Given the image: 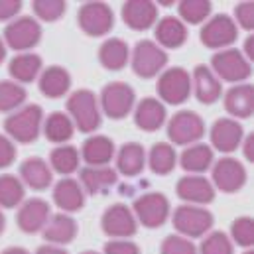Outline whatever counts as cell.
I'll return each instance as SVG.
<instances>
[{"label": "cell", "mask_w": 254, "mask_h": 254, "mask_svg": "<svg viewBox=\"0 0 254 254\" xmlns=\"http://www.w3.org/2000/svg\"><path fill=\"white\" fill-rule=\"evenodd\" d=\"M132 115H134V125L144 132H156L168 121L166 105L156 97H146L140 103H136Z\"/></svg>", "instance_id": "obj_21"}, {"label": "cell", "mask_w": 254, "mask_h": 254, "mask_svg": "<svg viewBox=\"0 0 254 254\" xmlns=\"http://www.w3.org/2000/svg\"><path fill=\"white\" fill-rule=\"evenodd\" d=\"M79 28L93 38L107 36L115 26V12L107 2H85L77 12Z\"/></svg>", "instance_id": "obj_13"}, {"label": "cell", "mask_w": 254, "mask_h": 254, "mask_svg": "<svg viewBox=\"0 0 254 254\" xmlns=\"http://www.w3.org/2000/svg\"><path fill=\"white\" fill-rule=\"evenodd\" d=\"M160 254H197V247L191 239H186L182 235H170L162 241Z\"/></svg>", "instance_id": "obj_42"}, {"label": "cell", "mask_w": 254, "mask_h": 254, "mask_svg": "<svg viewBox=\"0 0 254 254\" xmlns=\"http://www.w3.org/2000/svg\"><path fill=\"white\" fill-rule=\"evenodd\" d=\"M44 71V62L38 54L34 52H24V54H16L10 65H8V73L12 77V81L24 85V83H32L36 81Z\"/></svg>", "instance_id": "obj_29"}, {"label": "cell", "mask_w": 254, "mask_h": 254, "mask_svg": "<svg viewBox=\"0 0 254 254\" xmlns=\"http://www.w3.org/2000/svg\"><path fill=\"white\" fill-rule=\"evenodd\" d=\"M191 93L201 105H215L223 99V83L209 65H195L191 71Z\"/></svg>", "instance_id": "obj_17"}, {"label": "cell", "mask_w": 254, "mask_h": 254, "mask_svg": "<svg viewBox=\"0 0 254 254\" xmlns=\"http://www.w3.org/2000/svg\"><path fill=\"white\" fill-rule=\"evenodd\" d=\"M132 71L142 79L158 77L168 65V52L162 50L154 40H140L134 50H130Z\"/></svg>", "instance_id": "obj_6"}, {"label": "cell", "mask_w": 254, "mask_h": 254, "mask_svg": "<svg viewBox=\"0 0 254 254\" xmlns=\"http://www.w3.org/2000/svg\"><path fill=\"white\" fill-rule=\"evenodd\" d=\"M4 58H6V44H4V40L0 38V64L4 62Z\"/></svg>", "instance_id": "obj_51"}, {"label": "cell", "mask_w": 254, "mask_h": 254, "mask_svg": "<svg viewBox=\"0 0 254 254\" xmlns=\"http://www.w3.org/2000/svg\"><path fill=\"white\" fill-rule=\"evenodd\" d=\"M52 172L69 178L71 174H75L79 170V164H81V154L75 146L71 144H62V146H56L52 152H50V160H48Z\"/></svg>", "instance_id": "obj_35"}, {"label": "cell", "mask_w": 254, "mask_h": 254, "mask_svg": "<svg viewBox=\"0 0 254 254\" xmlns=\"http://www.w3.org/2000/svg\"><path fill=\"white\" fill-rule=\"evenodd\" d=\"M26 186L14 174L0 176V207L2 209H16L24 203Z\"/></svg>", "instance_id": "obj_36"}, {"label": "cell", "mask_w": 254, "mask_h": 254, "mask_svg": "<svg viewBox=\"0 0 254 254\" xmlns=\"http://www.w3.org/2000/svg\"><path fill=\"white\" fill-rule=\"evenodd\" d=\"M211 2L209 0H182L178 4V18L188 26V24H203L211 16Z\"/></svg>", "instance_id": "obj_38"}, {"label": "cell", "mask_w": 254, "mask_h": 254, "mask_svg": "<svg viewBox=\"0 0 254 254\" xmlns=\"http://www.w3.org/2000/svg\"><path fill=\"white\" fill-rule=\"evenodd\" d=\"M14 160H16V144L6 134H0V170L12 166Z\"/></svg>", "instance_id": "obj_45"}, {"label": "cell", "mask_w": 254, "mask_h": 254, "mask_svg": "<svg viewBox=\"0 0 254 254\" xmlns=\"http://www.w3.org/2000/svg\"><path fill=\"white\" fill-rule=\"evenodd\" d=\"M38 85L46 97L60 99V97H65L71 89V75L62 65H50L38 77Z\"/></svg>", "instance_id": "obj_31"}, {"label": "cell", "mask_w": 254, "mask_h": 254, "mask_svg": "<svg viewBox=\"0 0 254 254\" xmlns=\"http://www.w3.org/2000/svg\"><path fill=\"white\" fill-rule=\"evenodd\" d=\"M103 233L111 239H132L138 233V221L134 211L125 203L111 205L101 217Z\"/></svg>", "instance_id": "obj_14"}, {"label": "cell", "mask_w": 254, "mask_h": 254, "mask_svg": "<svg viewBox=\"0 0 254 254\" xmlns=\"http://www.w3.org/2000/svg\"><path fill=\"white\" fill-rule=\"evenodd\" d=\"M99 107H101V113L107 115L109 119L123 121L136 107V93L128 83L113 81L103 87L99 95Z\"/></svg>", "instance_id": "obj_7"}, {"label": "cell", "mask_w": 254, "mask_h": 254, "mask_svg": "<svg viewBox=\"0 0 254 254\" xmlns=\"http://www.w3.org/2000/svg\"><path fill=\"white\" fill-rule=\"evenodd\" d=\"M132 211H134L138 225L146 229H160L172 217V203L164 193L150 191V193H142L140 197H136Z\"/></svg>", "instance_id": "obj_5"}, {"label": "cell", "mask_w": 254, "mask_h": 254, "mask_svg": "<svg viewBox=\"0 0 254 254\" xmlns=\"http://www.w3.org/2000/svg\"><path fill=\"white\" fill-rule=\"evenodd\" d=\"M52 217V207L46 199L40 197H32L26 199L20 207H18V215H16V225L22 233L34 235L44 231L48 219Z\"/></svg>", "instance_id": "obj_16"}, {"label": "cell", "mask_w": 254, "mask_h": 254, "mask_svg": "<svg viewBox=\"0 0 254 254\" xmlns=\"http://www.w3.org/2000/svg\"><path fill=\"white\" fill-rule=\"evenodd\" d=\"M243 154L247 162H254V134H247L243 138Z\"/></svg>", "instance_id": "obj_47"}, {"label": "cell", "mask_w": 254, "mask_h": 254, "mask_svg": "<svg viewBox=\"0 0 254 254\" xmlns=\"http://www.w3.org/2000/svg\"><path fill=\"white\" fill-rule=\"evenodd\" d=\"M243 254H254V251H253V249H245V253H243Z\"/></svg>", "instance_id": "obj_53"}, {"label": "cell", "mask_w": 254, "mask_h": 254, "mask_svg": "<svg viewBox=\"0 0 254 254\" xmlns=\"http://www.w3.org/2000/svg\"><path fill=\"white\" fill-rule=\"evenodd\" d=\"M178 162L186 174L203 176L215 162V150L205 142H197L184 148V152L178 156Z\"/></svg>", "instance_id": "obj_22"}, {"label": "cell", "mask_w": 254, "mask_h": 254, "mask_svg": "<svg viewBox=\"0 0 254 254\" xmlns=\"http://www.w3.org/2000/svg\"><path fill=\"white\" fill-rule=\"evenodd\" d=\"M211 71L219 77V81L223 83H247V79L253 73V65L251 62L243 56L241 50L237 48H227L221 52H215L211 58Z\"/></svg>", "instance_id": "obj_4"}, {"label": "cell", "mask_w": 254, "mask_h": 254, "mask_svg": "<svg viewBox=\"0 0 254 254\" xmlns=\"http://www.w3.org/2000/svg\"><path fill=\"white\" fill-rule=\"evenodd\" d=\"M103 254H142L140 247L136 243H132L130 239H113L105 245V253Z\"/></svg>", "instance_id": "obj_44"}, {"label": "cell", "mask_w": 254, "mask_h": 254, "mask_svg": "<svg viewBox=\"0 0 254 254\" xmlns=\"http://www.w3.org/2000/svg\"><path fill=\"white\" fill-rule=\"evenodd\" d=\"M36 254H69L65 251L64 247H58V245H44V247H40Z\"/></svg>", "instance_id": "obj_48"}, {"label": "cell", "mask_w": 254, "mask_h": 254, "mask_svg": "<svg viewBox=\"0 0 254 254\" xmlns=\"http://www.w3.org/2000/svg\"><path fill=\"white\" fill-rule=\"evenodd\" d=\"M0 254H32V253L26 251L24 247H8V249H4Z\"/></svg>", "instance_id": "obj_50"}, {"label": "cell", "mask_w": 254, "mask_h": 254, "mask_svg": "<svg viewBox=\"0 0 254 254\" xmlns=\"http://www.w3.org/2000/svg\"><path fill=\"white\" fill-rule=\"evenodd\" d=\"M42 235H44L48 245L64 247L77 237V223L69 213H56L48 219Z\"/></svg>", "instance_id": "obj_28"}, {"label": "cell", "mask_w": 254, "mask_h": 254, "mask_svg": "<svg viewBox=\"0 0 254 254\" xmlns=\"http://www.w3.org/2000/svg\"><path fill=\"white\" fill-rule=\"evenodd\" d=\"M117 182H119V174L109 166H85L79 170V184L89 195H97L111 190Z\"/></svg>", "instance_id": "obj_26"}, {"label": "cell", "mask_w": 254, "mask_h": 254, "mask_svg": "<svg viewBox=\"0 0 254 254\" xmlns=\"http://www.w3.org/2000/svg\"><path fill=\"white\" fill-rule=\"evenodd\" d=\"M146 164L150 166L152 174H156V176H168L178 166V152H176V148L172 144L158 142L146 154Z\"/></svg>", "instance_id": "obj_34"}, {"label": "cell", "mask_w": 254, "mask_h": 254, "mask_svg": "<svg viewBox=\"0 0 254 254\" xmlns=\"http://www.w3.org/2000/svg\"><path fill=\"white\" fill-rule=\"evenodd\" d=\"M2 40L6 48L16 50L18 54L32 52L42 40V24L32 16H18L6 24Z\"/></svg>", "instance_id": "obj_9"}, {"label": "cell", "mask_w": 254, "mask_h": 254, "mask_svg": "<svg viewBox=\"0 0 254 254\" xmlns=\"http://www.w3.org/2000/svg\"><path fill=\"white\" fill-rule=\"evenodd\" d=\"M245 138V128L239 121L231 117L217 119L209 130V146L221 154H233L237 148H241Z\"/></svg>", "instance_id": "obj_15"}, {"label": "cell", "mask_w": 254, "mask_h": 254, "mask_svg": "<svg viewBox=\"0 0 254 254\" xmlns=\"http://www.w3.org/2000/svg\"><path fill=\"white\" fill-rule=\"evenodd\" d=\"M99 62L109 71H121L130 62V48L121 38H109L99 48Z\"/></svg>", "instance_id": "obj_33"}, {"label": "cell", "mask_w": 254, "mask_h": 254, "mask_svg": "<svg viewBox=\"0 0 254 254\" xmlns=\"http://www.w3.org/2000/svg\"><path fill=\"white\" fill-rule=\"evenodd\" d=\"M247 180H249V174L245 164L233 156L215 160L211 166V184L215 191L237 193L247 186Z\"/></svg>", "instance_id": "obj_11"}, {"label": "cell", "mask_w": 254, "mask_h": 254, "mask_svg": "<svg viewBox=\"0 0 254 254\" xmlns=\"http://www.w3.org/2000/svg\"><path fill=\"white\" fill-rule=\"evenodd\" d=\"M241 52H243V56H245L249 62H253L254 60V36H249V38H247L245 48H243Z\"/></svg>", "instance_id": "obj_49"}, {"label": "cell", "mask_w": 254, "mask_h": 254, "mask_svg": "<svg viewBox=\"0 0 254 254\" xmlns=\"http://www.w3.org/2000/svg\"><path fill=\"white\" fill-rule=\"evenodd\" d=\"M75 130H77V128L73 125L71 117H69L67 113H62V111H56V113L48 115V117L44 119V128H42L44 136H46L52 144H58V146L67 144V142L75 136Z\"/></svg>", "instance_id": "obj_32"}, {"label": "cell", "mask_w": 254, "mask_h": 254, "mask_svg": "<svg viewBox=\"0 0 254 254\" xmlns=\"http://www.w3.org/2000/svg\"><path fill=\"white\" fill-rule=\"evenodd\" d=\"M18 178L22 180V184L26 188H32L36 191H44L48 190L54 182V172L50 168V164L44 160V158H28L20 164V170H18Z\"/></svg>", "instance_id": "obj_24"}, {"label": "cell", "mask_w": 254, "mask_h": 254, "mask_svg": "<svg viewBox=\"0 0 254 254\" xmlns=\"http://www.w3.org/2000/svg\"><path fill=\"white\" fill-rule=\"evenodd\" d=\"M115 160H117V174L134 178L142 174V170L146 168V150L138 142H127L115 154Z\"/></svg>", "instance_id": "obj_30"}, {"label": "cell", "mask_w": 254, "mask_h": 254, "mask_svg": "<svg viewBox=\"0 0 254 254\" xmlns=\"http://www.w3.org/2000/svg\"><path fill=\"white\" fill-rule=\"evenodd\" d=\"M26 89L24 85L12 81V79H2L0 81V113H14L22 109L26 103Z\"/></svg>", "instance_id": "obj_37"}, {"label": "cell", "mask_w": 254, "mask_h": 254, "mask_svg": "<svg viewBox=\"0 0 254 254\" xmlns=\"http://www.w3.org/2000/svg\"><path fill=\"white\" fill-rule=\"evenodd\" d=\"M172 223L178 235L186 239H201L213 229L215 217L207 207L184 203L172 213Z\"/></svg>", "instance_id": "obj_3"}, {"label": "cell", "mask_w": 254, "mask_h": 254, "mask_svg": "<svg viewBox=\"0 0 254 254\" xmlns=\"http://www.w3.org/2000/svg\"><path fill=\"white\" fill-rule=\"evenodd\" d=\"M44 119V109L40 105H26L6 117L4 132L14 144H32L42 134Z\"/></svg>", "instance_id": "obj_1"}, {"label": "cell", "mask_w": 254, "mask_h": 254, "mask_svg": "<svg viewBox=\"0 0 254 254\" xmlns=\"http://www.w3.org/2000/svg\"><path fill=\"white\" fill-rule=\"evenodd\" d=\"M54 203L62 209V213H77L85 205V191L79 180L62 178L54 186Z\"/></svg>", "instance_id": "obj_27"}, {"label": "cell", "mask_w": 254, "mask_h": 254, "mask_svg": "<svg viewBox=\"0 0 254 254\" xmlns=\"http://www.w3.org/2000/svg\"><path fill=\"white\" fill-rule=\"evenodd\" d=\"M235 24L237 28H243L247 32H251L254 28V2H241L235 6Z\"/></svg>", "instance_id": "obj_43"}, {"label": "cell", "mask_w": 254, "mask_h": 254, "mask_svg": "<svg viewBox=\"0 0 254 254\" xmlns=\"http://www.w3.org/2000/svg\"><path fill=\"white\" fill-rule=\"evenodd\" d=\"M215 188L211 184V180H207L205 176H184L178 180L176 184V195L188 203V205H199L205 207L209 203L215 201Z\"/></svg>", "instance_id": "obj_18"}, {"label": "cell", "mask_w": 254, "mask_h": 254, "mask_svg": "<svg viewBox=\"0 0 254 254\" xmlns=\"http://www.w3.org/2000/svg\"><path fill=\"white\" fill-rule=\"evenodd\" d=\"M205 121L193 111H180L168 121V138L176 146H191L205 136Z\"/></svg>", "instance_id": "obj_12"}, {"label": "cell", "mask_w": 254, "mask_h": 254, "mask_svg": "<svg viewBox=\"0 0 254 254\" xmlns=\"http://www.w3.org/2000/svg\"><path fill=\"white\" fill-rule=\"evenodd\" d=\"M81 160L87 166H109L111 160L117 154L115 142L105 134H93L89 136L81 146Z\"/></svg>", "instance_id": "obj_25"}, {"label": "cell", "mask_w": 254, "mask_h": 254, "mask_svg": "<svg viewBox=\"0 0 254 254\" xmlns=\"http://www.w3.org/2000/svg\"><path fill=\"white\" fill-rule=\"evenodd\" d=\"M32 10L36 14V20L40 22H56L60 20L67 10V4L64 0H34Z\"/></svg>", "instance_id": "obj_41"}, {"label": "cell", "mask_w": 254, "mask_h": 254, "mask_svg": "<svg viewBox=\"0 0 254 254\" xmlns=\"http://www.w3.org/2000/svg\"><path fill=\"white\" fill-rule=\"evenodd\" d=\"M81 254H99V253H95V251H85V253H81Z\"/></svg>", "instance_id": "obj_54"}, {"label": "cell", "mask_w": 254, "mask_h": 254, "mask_svg": "<svg viewBox=\"0 0 254 254\" xmlns=\"http://www.w3.org/2000/svg\"><path fill=\"white\" fill-rule=\"evenodd\" d=\"M156 91L164 105H184L191 97V73L184 67H166L158 75Z\"/></svg>", "instance_id": "obj_8"}, {"label": "cell", "mask_w": 254, "mask_h": 254, "mask_svg": "<svg viewBox=\"0 0 254 254\" xmlns=\"http://www.w3.org/2000/svg\"><path fill=\"white\" fill-rule=\"evenodd\" d=\"M156 44L162 50H178L188 42V26L178 16H164L156 22Z\"/></svg>", "instance_id": "obj_23"}, {"label": "cell", "mask_w": 254, "mask_h": 254, "mask_svg": "<svg viewBox=\"0 0 254 254\" xmlns=\"http://www.w3.org/2000/svg\"><path fill=\"white\" fill-rule=\"evenodd\" d=\"M67 115L79 132L91 134L103 123V113L99 107V97L89 89L73 91L67 97Z\"/></svg>", "instance_id": "obj_2"}, {"label": "cell", "mask_w": 254, "mask_h": 254, "mask_svg": "<svg viewBox=\"0 0 254 254\" xmlns=\"http://www.w3.org/2000/svg\"><path fill=\"white\" fill-rule=\"evenodd\" d=\"M199 254H235V245L227 233L213 231L203 237L199 245Z\"/></svg>", "instance_id": "obj_39"}, {"label": "cell", "mask_w": 254, "mask_h": 254, "mask_svg": "<svg viewBox=\"0 0 254 254\" xmlns=\"http://www.w3.org/2000/svg\"><path fill=\"white\" fill-rule=\"evenodd\" d=\"M121 14L130 30L146 32L158 22V4L150 0H128L123 4Z\"/></svg>", "instance_id": "obj_19"}, {"label": "cell", "mask_w": 254, "mask_h": 254, "mask_svg": "<svg viewBox=\"0 0 254 254\" xmlns=\"http://www.w3.org/2000/svg\"><path fill=\"white\" fill-rule=\"evenodd\" d=\"M22 10L20 0H0V22H12Z\"/></svg>", "instance_id": "obj_46"}, {"label": "cell", "mask_w": 254, "mask_h": 254, "mask_svg": "<svg viewBox=\"0 0 254 254\" xmlns=\"http://www.w3.org/2000/svg\"><path fill=\"white\" fill-rule=\"evenodd\" d=\"M4 227H6V219H4V213L0 211V235L4 233Z\"/></svg>", "instance_id": "obj_52"}, {"label": "cell", "mask_w": 254, "mask_h": 254, "mask_svg": "<svg viewBox=\"0 0 254 254\" xmlns=\"http://www.w3.org/2000/svg\"><path fill=\"white\" fill-rule=\"evenodd\" d=\"M233 245L241 247V249H251L254 243V219L249 215L237 217L231 225V233H229Z\"/></svg>", "instance_id": "obj_40"}, {"label": "cell", "mask_w": 254, "mask_h": 254, "mask_svg": "<svg viewBox=\"0 0 254 254\" xmlns=\"http://www.w3.org/2000/svg\"><path fill=\"white\" fill-rule=\"evenodd\" d=\"M223 105L231 119H251L254 113V87L251 83L233 85L227 93H223Z\"/></svg>", "instance_id": "obj_20"}, {"label": "cell", "mask_w": 254, "mask_h": 254, "mask_svg": "<svg viewBox=\"0 0 254 254\" xmlns=\"http://www.w3.org/2000/svg\"><path fill=\"white\" fill-rule=\"evenodd\" d=\"M239 38V28L235 24V20L229 14H215L209 16L199 32V40L205 48L209 50H227L233 48V44Z\"/></svg>", "instance_id": "obj_10"}]
</instances>
